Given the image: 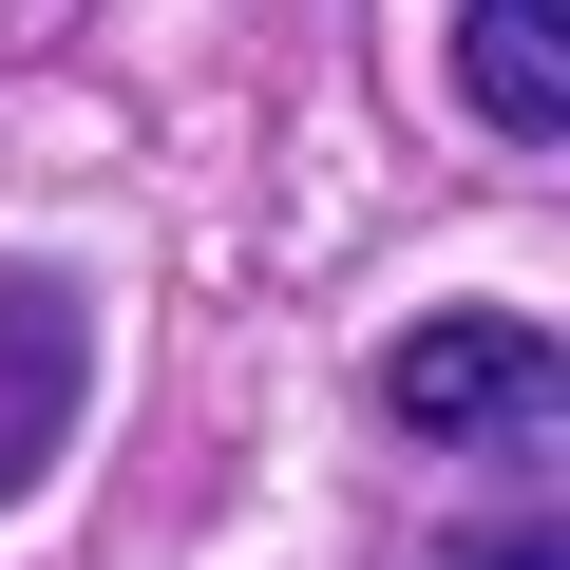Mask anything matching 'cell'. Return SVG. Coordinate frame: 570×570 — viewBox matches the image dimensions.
<instances>
[{
  "label": "cell",
  "mask_w": 570,
  "mask_h": 570,
  "mask_svg": "<svg viewBox=\"0 0 570 570\" xmlns=\"http://www.w3.org/2000/svg\"><path fill=\"white\" fill-rule=\"evenodd\" d=\"M381 419L419 456H551L570 438V343L532 305H456V324L381 343Z\"/></svg>",
  "instance_id": "6da1fadb"
},
{
  "label": "cell",
  "mask_w": 570,
  "mask_h": 570,
  "mask_svg": "<svg viewBox=\"0 0 570 570\" xmlns=\"http://www.w3.org/2000/svg\"><path fill=\"white\" fill-rule=\"evenodd\" d=\"M77 400H96V305L58 266H0V513L77 456Z\"/></svg>",
  "instance_id": "7a4b0ae2"
},
{
  "label": "cell",
  "mask_w": 570,
  "mask_h": 570,
  "mask_svg": "<svg viewBox=\"0 0 570 570\" xmlns=\"http://www.w3.org/2000/svg\"><path fill=\"white\" fill-rule=\"evenodd\" d=\"M456 96L494 115V134H570V39H532V20H494V0H475V20H456Z\"/></svg>",
  "instance_id": "3957f363"
},
{
  "label": "cell",
  "mask_w": 570,
  "mask_h": 570,
  "mask_svg": "<svg viewBox=\"0 0 570 570\" xmlns=\"http://www.w3.org/2000/svg\"><path fill=\"white\" fill-rule=\"evenodd\" d=\"M438 570H570V532H551V513H494V532H456Z\"/></svg>",
  "instance_id": "277c9868"
}]
</instances>
